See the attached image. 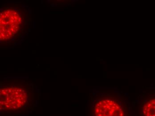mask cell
<instances>
[{
    "label": "cell",
    "mask_w": 155,
    "mask_h": 116,
    "mask_svg": "<svg viewBox=\"0 0 155 116\" xmlns=\"http://www.w3.org/2000/svg\"><path fill=\"white\" fill-rule=\"evenodd\" d=\"M31 20V10L28 6L2 5L0 10L1 47L14 48L21 44L30 31Z\"/></svg>",
    "instance_id": "1"
},
{
    "label": "cell",
    "mask_w": 155,
    "mask_h": 116,
    "mask_svg": "<svg viewBox=\"0 0 155 116\" xmlns=\"http://www.w3.org/2000/svg\"><path fill=\"white\" fill-rule=\"evenodd\" d=\"M119 91L101 93L93 100L92 116H134L129 98Z\"/></svg>",
    "instance_id": "3"
},
{
    "label": "cell",
    "mask_w": 155,
    "mask_h": 116,
    "mask_svg": "<svg viewBox=\"0 0 155 116\" xmlns=\"http://www.w3.org/2000/svg\"><path fill=\"white\" fill-rule=\"evenodd\" d=\"M34 94L33 86L25 81H2L0 88L1 109L15 112L23 109L32 100Z\"/></svg>",
    "instance_id": "2"
},
{
    "label": "cell",
    "mask_w": 155,
    "mask_h": 116,
    "mask_svg": "<svg viewBox=\"0 0 155 116\" xmlns=\"http://www.w3.org/2000/svg\"><path fill=\"white\" fill-rule=\"evenodd\" d=\"M132 106L134 116H155V94L141 96Z\"/></svg>",
    "instance_id": "4"
}]
</instances>
